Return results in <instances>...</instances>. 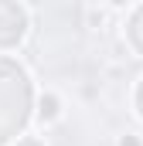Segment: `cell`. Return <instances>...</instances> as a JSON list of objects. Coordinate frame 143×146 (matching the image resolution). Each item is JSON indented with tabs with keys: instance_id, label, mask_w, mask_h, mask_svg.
Wrapping results in <instances>:
<instances>
[{
	"instance_id": "obj_2",
	"label": "cell",
	"mask_w": 143,
	"mask_h": 146,
	"mask_svg": "<svg viewBox=\"0 0 143 146\" xmlns=\"http://www.w3.org/2000/svg\"><path fill=\"white\" fill-rule=\"evenodd\" d=\"M119 146H136V139H123V143H119Z\"/></svg>"
},
{
	"instance_id": "obj_1",
	"label": "cell",
	"mask_w": 143,
	"mask_h": 146,
	"mask_svg": "<svg viewBox=\"0 0 143 146\" xmlns=\"http://www.w3.org/2000/svg\"><path fill=\"white\" fill-rule=\"evenodd\" d=\"M55 115H58V99L48 95V99L41 102V119H55Z\"/></svg>"
},
{
	"instance_id": "obj_4",
	"label": "cell",
	"mask_w": 143,
	"mask_h": 146,
	"mask_svg": "<svg viewBox=\"0 0 143 146\" xmlns=\"http://www.w3.org/2000/svg\"><path fill=\"white\" fill-rule=\"evenodd\" d=\"M112 3H126V0H112Z\"/></svg>"
},
{
	"instance_id": "obj_3",
	"label": "cell",
	"mask_w": 143,
	"mask_h": 146,
	"mask_svg": "<svg viewBox=\"0 0 143 146\" xmlns=\"http://www.w3.org/2000/svg\"><path fill=\"white\" fill-rule=\"evenodd\" d=\"M24 146H37V143H34V139H27V143H24Z\"/></svg>"
}]
</instances>
